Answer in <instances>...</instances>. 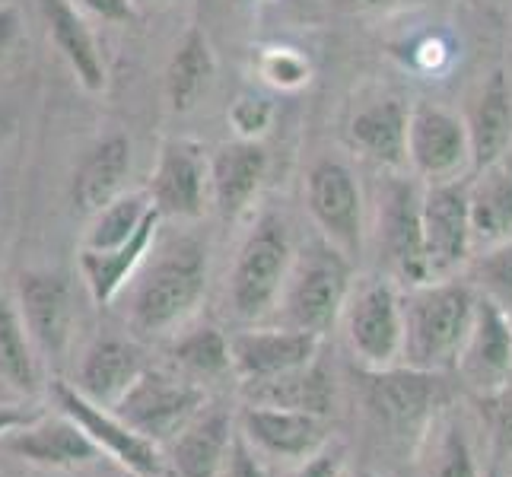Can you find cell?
Instances as JSON below:
<instances>
[{
	"instance_id": "1",
	"label": "cell",
	"mask_w": 512,
	"mask_h": 477,
	"mask_svg": "<svg viewBox=\"0 0 512 477\" xmlns=\"http://www.w3.org/2000/svg\"><path fill=\"white\" fill-rule=\"evenodd\" d=\"M474 306L478 296L471 284L452 277L408 287V293H401V366L423 373L452 369L468 338Z\"/></svg>"
},
{
	"instance_id": "2",
	"label": "cell",
	"mask_w": 512,
	"mask_h": 477,
	"mask_svg": "<svg viewBox=\"0 0 512 477\" xmlns=\"http://www.w3.org/2000/svg\"><path fill=\"white\" fill-rule=\"evenodd\" d=\"M128 322L137 334H169L201 306L207 290V252L194 239H172L131 280Z\"/></svg>"
},
{
	"instance_id": "3",
	"label": "cell",
	"mask_w": 512,
	"mask_h": 477,
	"mask_svg": "<svg viewBox=\"0 0 512 477\" xmlns=\"http://www.w3.org/2000/svg\"><path fill=\"white\" fill-rule=\"evenodd\" d=\"M350 287V258L331 242H312L303 252H293L284 290L271 315L287 328L325 338L341 322Z\"/></svg>"
},
{
	"instance_id": "4",
	"label": "cell",
	"mask_w": 512,
	"mask_h": 477,
	"mask_svg": "<svg viewBox=\"0 0 512 477\" xmlns=\"http://www.w3.org/2000/svg\"><path fill=\"white\" fill-rule=\"evenodd\" d=\"M293 261V242L287 233V223L264 214L252 233L245 236L242 249L236 255L233 274L226 284L229 309L242 322H261L277 306V296L284 290V280Z\"/></svg>"
},
{
	"instance_id": "5",
	"label": "cell",
	"mask_w": 512,
	"mask_h": 477,
	"mask_svg": "<svg viewBox=\"0 0 512 477\" xmlns=\"http://www.w3.org/2000/svg\"><path fill=\"white\" fill-rule=\"evenodd\" d=\"M204 404L207 395L198 385V379L147 366L144 376L109 411H115L134 433L147 436L150 443L166 446Z\"/></svg>"
},
{
	"instance_id": "6",
	"label": "cell",
	"mask_w": 512,
	"mask_h": 477,
	"mask_svg": "<svg viewBox=\"0 0 512 477\" xmlns=\"http://www.w3.org/2000/svg\"><path fill=\"white\" fill-rule=\"evenodd\" d=\"M344 334L363 369H388L401 363V293L392 280H369L350 287L344 303Z\"/></svg>"
},
{
	"instance_id": "7",
	"label": "cell",
	"mask_w": 512,
	"mask_h": 477,
	"mask_svg": "<svg viewBox=\"0 0 512 477\" xmlns=\"http://www.w3.org/2000/svg\"><path fill=\"white\" fill-rule=\"evenodd\" d=\"M55 398L61 414H67L77 427L93 439V446L118 462L134 477H163L166 452L163 446L150 443L147 436L134 433L115 411L99 408L90 398H83L70 382H55Z\"/></svg>"
},
{
	"instance_id": "8",
	"label": "cell",
	"mask_w": 512,
	"mask_h": 477,
	"mask_svg": "<svg viewBox=\"0 0 512 477\" xmlns=\"http://www.w3.org/2000/svg\"><path fill=\"white\" fill-rule=\"evenodd\" d=\"M236 430L261 458L299 465L328 446V417L249 401L236 414Z\"/></svg>"
},
{
	"instance_id": "9",
	"label": "cell",
	"mask_w": 512,
	"mask_h": 477,
	"mask_svg": "<svg viewBox=\"0 0 512 477\" xmlns=\"http://www.w3.org/2000/svg\"><path fill=\"white\" fill-rule=\"evenodd\" d=\"M306 207L341 255L353 258L363 242V201L360 185L341 159H319L306 175Z\"/></svg>"
},
{
	"instance_id": "10",
	"label": "cell",
	"mask_w": 512,
	"mask_h": 477,
	"mask_svg": "<svg viewBox=\"0 0 512 477\" xmlns=\"http://www.w3.org/2000/svg\"><path fill=\"white\" fill-rule=\"evenodd\" d=\"M423 194L404 179H388L379 191V255L401 284H427V252L420 223Z\"/></svg>"
},
{
	"instance_id": "11",
	"label": "cell",
	"mask_w": 512,
	"mask_h": 477,
	"mask_svg": "<svg viewBox=\"0 0 512 477\" xmlns=\"http://www.w3.org/2000/svg\"><path fill=\"white\" fill-rule=\"evenodd\" d=\"M319 344L322 338L287 325H252L229 338V369L245 385H261L312 363Z\"/></svg>"
},
{
	"instance_id": "12",
	"label": "cell",
	"mask_w": 512,
	"mask_h": 477,
	"mask_svg": "<svg viewBox=\"0 0 512 477\" xmlns=\"http://www.w3.org/2000/svg\"><path fill=\"white\" fill-rule=\"evenodd\" d=\"M366 373V408L385 430L395 436L417 433L427 423L430 411L439 401L436 373H423L411 366H388V369H363Z\"/></svg>"
},
{
	"instance_id": "13",
	"label": "cell",
	"mask_w": 512,
	"mask_h": 477,
	"mask_svg": "<svg viewBox=\"0 0 512 477\" xmlns=\"http://www.w3.org/2000/svg\"><path fill=\"white\" fill-rule=\"evenodd\" d=\"M458 376L481 398L509 385L512 373V312L493 303L490 296H478L468 338L455 360Z\"/></svg>"
},
{
	"instance_id": "14",
	"label": "cell",
	"mask_w": 512,
	"mask_h": 477,
	"mask_svg": "<svg viewBox=\"0 0 512 477\" xmlns=\"http://www.w3.org/2000/svg\"><path fill=\"white\" fill-rule=\"evenodd\" d=\"M420 223L430 280L449 277L471 252L468 191L452 179L433 182L420 198Z\"/></svg>"
},
{
	"instance_id": "15",
	"label": "cell",
	"mask_w": 512,
	"mask_h": 477,
	"mask_svg": "<svg viewBox=\"0 0 512 477\" xmlns=\"http://www.w3.org/2000/svg\"><path fill=\"white\" fill-rule=\"evenodd\" d=\"M207 166L210 159L204 156L201 144L185 137L166 140L147 188V198L160 210V217L194 220L204 214V201L210 191Z\"/></svg>"
},
{
	"instance_id": "16",
	"label": "cell",
	"mask_w": 512,
	"mask_h": 477,
	"mask_svg": "<svg viewBox=\"0 0 512 477\" xmlns=\"http://www.w3.org/2000/svg\"><path fill=\"white\" fill-rule=\"evenodd\" d=\"M13 299L32 347H39L48 357H61L74 331V303H70L67 280L55 271H26L16 280Z\"/></svg>"
},
{
	"instance_id": "17",
	"label": "cell",
	"mask_w": 512,
	"mask_h": 477,
	"mask_svg": "<svg viewBox=\"0 0 512 477\" xmlns=\"http://www.w3.org/2000/svg\"><path fill=\"white\" fill-rule=\"evenodd\" d=\"M471 156L468 128L452 112L417 105L408 112V159L430 182H446Z\"/></svg>"
},
{
	"instance_id": "18",
	"label": "cell",
	"mask_w": 512,
	"mask_h": 477,
	"mask_svg": "<svg viewBox=\"0 0 512 477\" xmlns=\"http://www.w3.org/2000/svg\"><path fill=\"white\" fill-rule=\"evenodd\" d=\"M4 446L13 455H20L23 462L39 468H83L102 458V452L93 446V439L67 414L58 417L35 414L23 427L4 433Z\"/></svg>"
},
{
	"instance_id": "19",
	"label": "cell",
	"mask_w": 512,
	"mask_h": 477,
	"mask_svg": "<svg viewBox=\"0 0 512 477\" xmlns=\"http://www.w3.org/2000/svg\"><path fill=\"white\" fill-rule=\"evenodd\" d=\"M147 360L144 350L128 338H115V334H102L90 347H86L77 382H70L83 398H90L99 408H115L125 398L128 388L144 376Z\"/></svg>"
},
{
	"instance_id": "20",
	"label": "cell",
	"mask_w": 512,
	"mask_h": 477,
	"mask_svg": "<svg viewBox=\"0 0 512 477\" xmlns=\"http://www.w3.org/2000/svg\"><path fill=\"white\" fill-rule=\"evenodd\" d=\"M233 436V414L226 408H201L166 443V462L179 477H217Z\"/></svg>"
},
{
	"instance_id": "21",
	"label": "cell",
	"mask_w": 512,
	"mask_h": 477,
	"mask_svg": "<svg viewBox=\"0 0 512 477\" xmlns=\"http://www.w3.org/2000/svg\"><path fill=\"white\" fill-rule=\"evenodd\" d=\"M264 172H268V153L261 150L258 140H233L223 144L210 156V198L226 220H236L258 194Z\"/></svg>"
},
{
	"instance_id": "22",
	"label": "cell",
	"mask_w": 512,
	"mask_h": 477,
	"mask_svg": "<svg viewBox=\"0 0 512 477\" xmlns=\"http://www.w3.org/2000/svg\"><path fill=\"white\" fill-rule=\"evenodd\" d=\"M160 220H163L160 210L153 207L147 214V220L140 223V229L125 245H118V249H109V252L80 249V274L86 280V287H90V296L96 299L99 306L115 303V299L128 290L134 274L140 271V264L147 261V255L153 249Z\"/></svg>"
},
{
	"instance_id": "23",
	"label": "cell",
	"mask_w": 512,
	"mask_h": 477,
	"mask_svg": "<svg viewBox=\"0 0 512 477\" xmlns=\"http://www.w3.org/2000/svg\"><path fill=\"white\" fill-rule=\"evenodd\" d=\"M128 175H131V140L125 134L102 137L74 172V185H70L74 207L80 214L93 217L96 210L112 204L118 194H125Z\"/></svg>"
},
{
	"instance_id": "24",
	"label": "cell",
	"mask_w": 512,
	"mask_h": 477,
	"mask_svg": "<svg viewBox=\"0 0 512 477\" xmlns=\"http://www.w3.org/2000/svg\"><path fill=\"white\" fill-rule=\"evenodd\" d=\"M45 26L55 48L61 51V58L67 67L74 70L77 83L86 93H102L105 90V61L102 51L96 45V35L86 26L80 10L70 0H39Z\"/></svg>"
},
{
	"instance_id": "25",
	"label": "cell",
	"mask_w": 512,
	"mask_h": 477,
	"mask_svg": "<svg viewBox=\"0 0 512 477\" xmlns=\"http://www.w3.org/2000/svg\"><path fill=\"white\" fill-rule=\"evenodd\" d=\"M471 245H497L512 239V163H493L468 191Z\"/></svg>"
},
{
	"instance_id": "26",
	"label": "cell",
	"mask_w": 512,
	"mask_h": 477,
	"mask_svg": "<svg viewBox=\"0 0 512 477\" xmlns=\"http://www.w3.org/2000/svg\"><path fill=\"white\" fill-rule=\"evenodd\" d=\"M350 140L382 166H404L408 163V109L395 99L366 105L350 121Z\"/></svg>"
},
{
	"instance_id": "27",
	"label": "cell",
	"mask_w": 512,
	"mask_h": 477,
	"mask_svg": "<svg viewBox=\"0 0 512 477\" xmlns=\"http://www.w3.org/2000/svg\"><path fill=\"white\" fill-rule=\"evenodd\" d=\"M217 64L214 51L201 29H188L185 39L175 45L172 58L166 64V99L172 112H191L198 105L210 83H214Z\"/></svg>"
},
{
	"instance_id": "28",
	"label": "cell",
	"mask_w": 512,
	"mask_h": 477,
	"mask_svg": "<svg viewBox=\"0 0 512 477\" xmlns=\"http://www.w3.org/2000/svg\"><path fill=\"white\" fill-rule=\"evenodd\" d=\"M512 140V93L503 74H493L468 125V150L478 169L500 163Z\"/></svg>"
},
{
	"instance_id": "29",
	"label": "cell",
	"mask_w": 512,
	"mask_h": 477,
	"mask_svg": "<svg viewBox=\"0 0 512 477\" xmlns=\"http://www.w3.org/2000/svg\"><path fill=\"white\" fill-rule=\"evenodd\" d=\"M255 404H274V408H290V411H306L328 417L334 404V382L322 366L306 363L293 369L287 376H277L271 382L249 385Z\"/></svg>"
},
{
	"instance_id": "30",
	"label": "cell",
	"mask_w": 512,
	"mask_h": 477,
	"mask_svg": "<svg viewBox=\"0 0 512 477\" xmlns=\"http://www.w3.org/2000/svg\"><path fill=\"white\" fill-rule=\"evenodd\" d=\"M0 379L26 395L39 385L32 338L23 325L20 309H16V299L7 290H0Z\"/></svg>"
},
{
	"instance_id": "31",
	"label": "cell",
	"mask_w": 512,
	"mask_h": 477,
	"mask_svg": "<svg viewBox=\"0 0 512 477\" xmlns=\"http://www.w3.org/2000/svg\"><path fill=\"white\" fill-rule=\"evenodd\" d=\"M153 210L147 191H131V194H118L112 204H105L102 210L90 217V229L83 236V249L86 252H109L125 245L140 223L147 220V214Z\"/></svg>"
},
{
	"instance_id": "32",
	"label": "cell",
	"mask_w": 512,
	"mask_h": 477,
	"mask_svg": "<svg viewBox=\"0 0 512 477\" xmlns=\"http://www.w3.org/2000/svg\"><path fill=\"white\" fill-rule=\"evenodd\" d=\"M172 360L185 369L191 379H214L229 373V338L214 325L185 331L172 344Z\"/></svg>"
},
{
	"instance_id": "33",
	"label": "cell",
	"mask_w": 512,
	"mask_h": 477,
	"mask_svg": "<svg viewBox=\"0 0 512 477\" xmlns=\"http://www.w3.org/2000/svg\"><path fill=\"white\" fill-rule=\"evenodd\" d=\"M474 277L484 287V296L512 312V239L490 245L474 264Z\"/></svg>"
},
{
	"instance_id": "34",
	"label": "cell",
	"mask_w": 512,
	"mask_h": 477,
	"mask_svg": "<svg viewBox=\"0 0 512 477\" xmlns=\"http://www.w3.org/2000/svg\"><path fill=\"white\" fill-rule=\"evenodd\" d=\"M433 477H478V465H474V452H471V446H468L465 433L458 430V427H446L443 439H439Z\"/></svg>"
},
{
	"instance_id": "35",
	"label": "cell",
	"mask_w": 512,
	"mask_h": 477,
	"mask_svg": "<svg viewBox=\"0 0 512 477\" xmlns=\"http://www.w3.org/2000/svg\"><path fill=\"white\" fill-rule=\"evenodd\" d=\"M484 404V417H487V430L493 436V446L500 455L512 458V388L503 385L497 392H490L481 398Z\"/></svg>"
},
{
	"instance_id": "36",
	"label": "cell",
	"mask_w": 512,
	"mask_h": 477,
	"mask_svg": "<svg viewBox=\"0 0 512 477\" xmlns=\"http://www.w3.org/2000/svg\"><path fill=\"white\" fill-rule=\"evenodd\" d=\"M261 77L280 90H296L309 80V64L290 48H274L261 58Z\"/></svg>"
},
{
	"instance_id": "37",
	"label": "cell",
	"mask_w": 512,
	"mask_h": 477,
	"mask_svg": "<svg viewBox=\"0 0 512 477\" xmlns=\"http://www.w3.org/2000/svg\"><path fill=\"white\" fill-rule=\"evenodd\" d=\"M271 118H274V105L268 99H255V96H242L233 102V109H229V125L236 128L239 140H258L271 128Z\"/></svg>"
},
{
	"instance_id": "38",
	"label": "cell",
	"mask_w": 512,
	"mask_h": 477,
	"mask_svg": "<svg viewBox=\"0 0 512 477\" xmlns=\"http://www.w3.org/2000/svg\"><path fill=\"white\" fill-rule=\"evenodd\" d=\"M217 477H268L264 474V465H261V455L245 443V439L239 436V430L233 436V443H229L226 462H223Z\"/></svg>"
},
{
	"instance_id": "39",
	"label": "cell",
	"mask_w": 512,
	"mask_h": 477,
	"mask_svg": "<svg viewBox=\"0 0 512 477\" xmlns=\"http://www.w3.org/2000/svg\"><path fill=\"white\" fill-rule=\"evenodd\" d=\"M341 468H344V452L325 446L315 455H309L306 462H299L290 477H341Z\"/></svg>"
},
{
	"instance_id": "40",
	"label": "cell",
	"mask_w": 512,
	"mask_h": 477,
	"mask_svg": "<svg viewBox=\"0 0 512 477\" xmlns=\"http://www.w3.org/2000/svg\"><path fill=\"white\" fill-rule=\"evenodd\" d=\"M77 4L105 23H131L134 20V0H77Z\"/></svg>"
},
{
	"instance_id": "41",
	"label": "cell",
	"mask_w": 512,
	"mask_h": 477,
	"mask_svg": "<svg viewBox=\"0 0 512 477\" xmlns=\"http://www.w3.org/2000/svg\"><path fill=\"white\" fill-rule=\"evenodd\" d=\"M16 32H20V16L13 7H0V55L13 45Z\"/></svg>"
},
{
	"instance_id": "42",
	"label": "cell",
	"mask_w": 512,
	"mask_h": 477,
	"mask_svg": "<svg viewBox=\"0 0 512 477\" xmlns=\"http://www.w3.org/2000/svg\"><path fill=\"white\" fill-rule=\"evenodd\" d=\"M341 10H353V13H366V10H392L401 4H414V0H334Z\"/></svg>"
},
{
	"instance_id": "43",
	"label": "cell",
	"mask_w": 512,
	"mask_h": 477,
	"mask_svg": "<svg viewBox=\"0 0 512 477\" xmlns=\"http://www.w3.org/2000/svg\"><path fill=\"white\" fill-rule=\"evenodd\" d=\"M39 411H23V408H0V436L23 427V423H29Z\"/></svg>"
},
{
	"instance_id": "44",
	"label": "cell",
	"mask_w": 512,
	"mask_h": 477,
	"mask_svg": "<svg viewBox=\"0 0 512 477\" xmlns=\"http://www.w3.org/2000/svg\"><path fill=\"white\" fill-rule=\"evenodd\" d=\"M4 134H7V128H4V118H0V140H4Z\"/></svg>"
},
{
	"instance_id": "45",
	"label": "cell",
	"mask_w": 512,
	"mask_h": 477,
	"mask_svg": "<svg viewBox=\"0 0 512 477\" xmlns=\"http://www.w3.org/2000/svg\"><path fill=\"white\" fill-rule=\"evenodd\" d=\"M160 4H166V0H160Z\"/></svg>"
},
{
	"instance_id": "46",
	"label": "cell",
	"mask_w": 512,
	"mask_h": 477,
	"mask_svg": "<svg viewBox=\"0 0 512 477\" xmlns=\"http://www.w3.org/2000/svg\"><path fill=\"white\" fill-rule=\"evenodd\" d=\"M128 477H134V474H128Z\"/></svg>"
}]
</instances>
